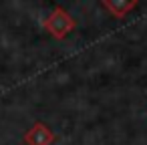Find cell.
Masks as SVG:
<instances>
[{"label":"cell","instance_id":"cell-2","mask_svg":"<svg viewBox=\"0 0 147 145\" xmlns=\"http://www.w3.org/2000/svg\"><path fill=\"white\" fill-rule=\"evenodd\" d=\"M57 139V135L51 131L49 125L36 121L26 133H24V143L26 145H53Z\"/></svg>","mask_w":147,"mask_h":145},{"label":"cell","instance_id":"cell-1","mask_svg":"<svg viewBox=\"0 0 147 145\" xmlns=\"http://www.w3.org/2000/svg\"><path fill=\"white\" fill-rule=\"evenodd\" d=\"M75 26H77V22H75V18L63 8V6H55V10L45 18V22H42V28L51 34V36H55V38H59V40H63L65 36H69L73 30H75Z\"/></svg>","mask_w":147,"mask_h":145},{"label":"cell","instance_id":"cell-3","mask_svg":"<svg viewBox=\"0 0 147 145\" xmlns=\"http://www.w3.org/2000/svg\"><path fill=\"white\" fill-rule=\"evenodd\" d=\"M101 6L107 8V10L111 12V16L123 18L129 10H133V8L137 6V2H135V0H103Z\"/></svg>","mask_w":147,"mask_h":145}]
</instances>
